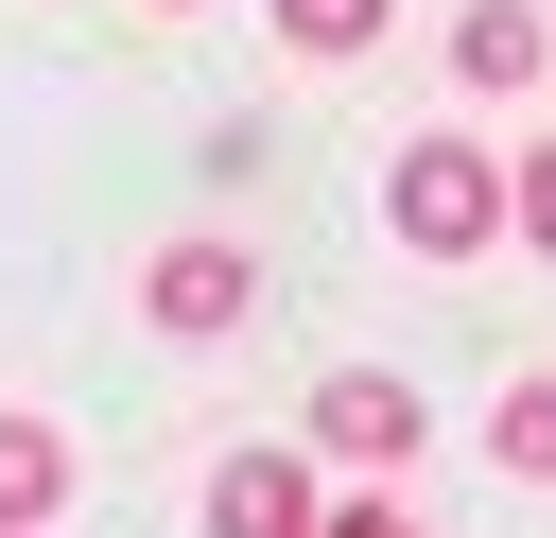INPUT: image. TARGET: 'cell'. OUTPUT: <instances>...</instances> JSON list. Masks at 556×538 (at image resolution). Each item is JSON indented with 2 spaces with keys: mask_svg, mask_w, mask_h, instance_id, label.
<instances>
[{
  "mask_svg": "<svg viewBox=\"0 0 556 538\" xmlns=\"http://www.w3.org/2000/svg\"><path fill=\"white\" fill-rule=\"evenodd\" d=\"M382 226H400L417 260H486V243H504V156H486V139H417V156L382 174Z\"/></svg>",
  "mask_w": 556,
  "mask_h": 538,
  "instance_id": "1",
  "label": "cell"
},
{
  "mask_svg": "<svg viewBox=\"0 0 556 538\" xmlns=\"http://www.w3.org/2000/svg\"><path fill=\"white\" fill-rule=\"evenodd\" d=\"M417 434H434V417H417V382H400V364H348V382H313V451H330V469H400Z\"/></svg>",
  "mask_w": 556,
  "mask_h": 538,
  "instance_id": "2",
  "label": "cell"
},
{
  "mask_svg": "<svg viewBox=\"0 0 556 538\" xmlns=\"http://www.w3.org/2000/svg\"><path fill=\"white\" fill-rule=\"evenodd\" d=\"M139 295H156V330H191V347H208V330H243V312H261V260H243V243H156V278H139Z\"/></svg>",
  "mask_w": 556,
  "mask_h": 538,
  "instance_id": "3",
  "label": "cell"
},
{
  "mask_svg": "<svg viewBox=\"0 0 556 538\" xmlns=\"http://www.w3.org/2000/svg\"><path fill=\"white\" fill-rule=\"evenodd\" d=\"M208 538H313V451H226L208 469Z\"/></svg>",
  "mask_w": 556,
  "mask_h": 538,
  "instance_id": "4",
  "label": "cell"
},
{
  "mask_svg": "<svg viewBox=\"0 0 556 538\" xmlns=\"http://www.w3.org/2000/svg\"><path fill=\"white\" fill-rule=\"evenodd\" d=\"M70 486H87V451H70L52 417H0V538H52Z\"/></svg>",
  "mask_w": 556,
  "mask_h": 538,
  "instance_id": "5",
  "label": "cell"
},
{
  "mask_svg": "<svg viewBox=\"0 0 556 538\" xmlns=\"http://www.w3.org/2000/svg\"><path fill=\"white\" fill-rule=\"evenodd\" d=\"M452 69H469V87H539V69H556V17H539V0H469V17H452Z\"/></svg>",
  "mask_w": 556,
  "mask_h": 538,
  "instance_id": "6",
  "label": "cell"
},
{
  "mask_svg": "<svg viewBox=\"0 0 556 538\" xmlns=\"http://www.w3.org/2000/svg\"><path fill=\"white\" fill-rule=\"evenodd\" d=\"M486 451H504L521 486H556V382H504V417H486Z\"/></svg>",
  "mask_w": 556,
  "mask_h": 538,
  "instance_id": "7",
  "label": "cell"
},
{
  "mask_svg": "<svg viewBox=\"0 0 556 538\" xmlns=\"http://www.w3.org/2000/svg\"><path fill=\"white\" fill-rule=\"evenodd\" d=\"M382 17H400V0H278V35H295V52H330V69H348V52H382Z\"/></svg>",
  "mask_w": 556,
  "mask_h": 538,
  "instance_id": "8",
  "label": "cell"
},
{
  "mask_svg": "<svg viewBox=\"0 0 556 538\" xmlns=\"http://www.w3.org/2000/svg\"><path fill=\"white\" fill-rule=\"evenodd\" d=\"M504 226H521V243H539V260H556V139H539V156H521V191H504Z\"/></svg>",
  "mask_w": 556,
  "mask_h": 538,
  "instance_id": "9",
  "label": "cell"
},
{
  "mask_svg": "<svg viewBox=\"0 0 556 538\" xmlns=\"http://www.w3.org/2000/svg\"><path fill=\"white\" fill-rule=\"evenodd\" d=\"M313 538H417V521H400V503H330Z\"/></svg>",
  "mask_w": 556,
  "mask_h": 538,
  "instance_id": "10",
  "label": "cell"
},
{
  "mask_svg": "<svg viewBox=\"0 0 556 538\" xmlns=\"http://www.w3.org/2000/svg\"><path fill=\"white\" fill-rule=\"evenodd\" d=\"M174 17H191V0H174Z\"/></svg>",
  "mask_w": 556,
  "mask_h": 538,
  "instance_id": "11",
  "label": "cell"
}]
</instances>
